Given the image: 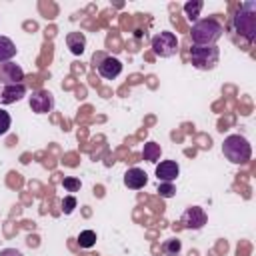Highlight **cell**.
Here are the masks:
<instances>
[{
  "instance_id": "cell-1",
  "label": "cell",
  "mask_w": 256,
  "mask_h": 256,
  "mask_svg": "<svg viewBox=\"0 0 256 256\" xmlns=\"http://www.w3.org/2000/svg\"><path fill=\"white\" fill-rule=\"evenodd\" d=\"M222 34H224V28L214 18L198 20L190 28V38H192L194 46H212L222 38Z\"/></svg>"
},
{
  "instance_id": "cell-2",
  "label": "cell",
  "mask_w": 256,
  "mask_h": 256,
  "mask_svg": "<svg viewBox=\"0 0 256 256\" xmlns=\"http://www.w3.org/2000/svg\"><path fill=\"white\" fill-rule=\"evenodd\" d=\"M234 30L248 42H254L256 38V2L254 0L244 2L238 8L234 16Z\"/></svg>"
},
{
  "instance_id": "cell-3",
  "label": "cell",
  "mask_w": 256,
  "mask_h": 256,
  "mask_svg": "<svg viewBox=\"0 0 256 256\" xmlns=\"http://www.w3.org/2000/svg\"><path fill=\"white\" fill-rule=\"evenodd\" d=\"M222 154L232 162V164H244L250 160L252 156V148L250 142L240 136V134H230L224 138L222 142Z\"/></svg>"
},
{
  "instance_id": "cell-4",
  "label": "cell",
  "mask_w": 256,
  "mask_h": 256,
  "mask_svg": "<svg viewBox=\"0 0 256 256\" xmlns=\"http://www.w3.org/2000/svg\"><path fill=\"white\" fill-rule=\"evenodd\" d=\"M190 60L198 70H212L216 68L220 60V50L216 44L212 46H192L190 48Z\"/></svg>"
},
{
  "instance_id": "cell-5",
  "label": "cell",
  "mask_w": 256,
  "mask_h": 256,
  "mask_svg": "<svg viewBox=\"0 0 256 256\" xmlns=\"http://www.w3.org/2000/svg\"><path fill=\"white\" fill-rule=\"evenodd\" d=\"M152 50H154V54L160 56V58H170V56H174L176 50H178V38H176V34H174V32H168V30L156 34V36L152 38Z\"/></svg>"
},
{
  "instance_id": "cell-6",
  "label": "cell",
  "mask_w": 256,
  "mask_h": 256,
  "mask_svg": "<svg viewBox=\"0 0 256 256\" xmlns=\"http://www.w3.org/2000/svg\"><path fill=\"white\" fill-rule=\"evenodd\" d=\"M30 108L36 114H48L54 108V96L48 90H36L30 96Z\"/></svg>"
},
{
  "instance_id": "cell-7",
  "label": "cell",
  "mask_w": 256,
  "mask_h": 256,
  "mask_svg": "<svg viewBox=\"0 0 256 256\" xmlns=\"http://www.w3.org/2000/svg\"><path fill=\"white\" fill-rule=\"evenodd\" d=\"M206 212L200 208V206H190V208H186L184 210V214H182V218H180V222L184 224V228H188V230H200L204 224H206Z\"/></svg>"
},
{
  "instance_id": "cell-8",
  "label": "cell",
  "mask_w": 256,
  "mask_h": 256,
  "mask_svg": "<svg viewBox=\"0 0 256 256\" xmlns=\"http://www.w3.org/2000/svg\"><path fill=\"white\" fill-rule=\"evenodd\" d=\"M24 80V70L16 62H4L0 64V82L8 84H22Z\"/></svg>"
},
{
  "instance_id": "cell-9",
  "label": "cell",
  "mask_w": 256,
  "mask_h": 256,
  "mask_svg": "<svg viewBox=\"0 0 256 256\" xmlns=\"http://www.w3.org/2000/svg\"><path fill=\"white\" fill-rule=\"evenodd\" d=\"M122 72V62L114 56H104L102 62L98 64V74L106 80H114Z\"/></svg>"
},
{
  "instance_id": "cell-10",
  "label": "cell",
  "mask_w": 256,
  "mask_h": 256,
  "mask_svg": "<svg viewBox=\"0 0 256 256\" xmlns=\"http://www.w3.org/2000/svg\"><path fill=\"white\" fill-rule=\"evenodd\" d=\"M180 174V166L174 160H162L156 166V176L160 182H174Z\"/></svg>"
},
{
  "instance_id": "cell-11",
  "label": "cell",
  "mask_w": 256,
  "mask_h": 256,
  "mask_svg": "<svg viewBox=\"0 0 256 256\" xmlns=\"http://www.w3.org/2000/svg\"><path fill=\"white\" fill-rule=\"evenodd\" d=\"M124 184L130 190H140L148 184V174L142 168H128L124 174Z\"/></svg>"
},
{
  "instance_id": "cell-12",
  "label": "cell",
  "mask_w": 256,
  "mask_h": 256,
  "mask_svg": "<svg viewBox=\"0 0 256 256\" xmlns=\"http://www.w3.org/2000/svg\"><path fill=\"white\" fill-rule=\"evenodd\" d=\"M26 96V86L24 84H8L4 86L2 94H0V102L2 104H12V102H18Z\"/></svg>"
},
{
  "instance_id": "cell-13",
  "label": "cell",
  "mask_w": 256,
  "mask_h": 256,
  "mask_svg": "<svg viewBox=\"0 0 256 256\" xmlns=\"http://www.w3.org/2000/svg\"><path fill=\"white\" fill-rule=\"evenodd\" d=\"M66 46L70 48L72 54L80 56V54L84 52V48H86V38H84V34H82V32H70V34L66 36Z\"/></svg>"
},
{
  "instance_id": "cell-14",
  "label": "cell",
  "mask_w": 256,
  "mask_h": 256,
  "mask_svg": "<svg viewBox=\"0 0 256 256\" xmlns=\"http://www.w3.org/2000/svg\"><path fill=\"white\" fill-rule=\"evenodd\" d=\"M14 56H16V44L10 38L0 36V64L10 62Z\"/></svg>"
},
{
  "instance_id": "cell-15",
  "label": "cell",
  "mask_w": 256,
  "mask_h": 256,
  "mask_svg": "<svg viewBox=\"0 0 256 256\" xmlns=\"http://www.w3.org/2000/svg\"><path fill=\"white\" fill-rule=\"evenodd\" d=\"M142 156H144V160H148V162H156V160L160 158V144H156V142H146V144H144V150H142Z\"/></svg>"
},
{
  "instance_id": "cell-16",
  "label": "cell",
  "mask_w": 256,
  "mask_h": 256,
  "mask_svg": "<svg viewBox=\"0 0 256 256\" xmlns=\"http://www.w3.org/2000/svg\"><path fill=\"white\" fill-rule=\"evenodd\" d=\"M78 244L82 248H92L96 244V232L94 230H82L78 234Z\"/></svg>"
},
{
  "instance_id": "cell-17",
  "label": "cell",
  "mask_w": 256,
  "mask_h": 256,
  "mask_svg": "<svg viewBox=\"0 0 256 256\" xmlns=\"http://www.w3.org/2000/svg\"><path fill=\"white\" fill-rule=\"evenodd\" d=\"M202 2L200 0H194V2H186L184 4V12H186V16L192 20V18H198V14H200V10H202Z\"/></svg>"
},
{
  "instance_id": "cell-18",
  "label": "cell",
  "mask_w": 256,
  "mask_h": 256,
  "mask_svg": "<svg viewBox=\"0 0 256 256\" xmlns=\"http://www.w3.org/2000/svg\"><path fill=\"white\" fill-rule=\"evenodd\" d=\"M158 194H160L162 198H172V196L176 194V188H174L172 182H160V184H158Z\"/></svg>"
},
{
  "instance_id": "cell-19",
  "label": "cell",
  "mask_w": 256,
  "mask_h": 256,
  "mask_svg": "<svg viewBox=\"0 0 256 256\" xmlns=\"http://www.w3.org/2000/svg\"><path fill=\"white\" fill-rule=\"evenodd\" d=\"M162 248H164V252H166V254H170V256H176V254L180 252V248H182V244H180V240H176V238H172V240H166Z\"/></svg>"
},
{
  "instance_id": "cell-20",
  "label": "cell",
  "mask_w": 256,
  "mask_h": 256,
  "mask_svg": "<svg viewBox=\"0 0 256 256\" xmlns=\"http://www.w3.org/2000/svg\"><path fill=\"white\" fill-rule=\"evenodd\" d=\"M10 124H12L10 114H8L6 110H2V108H0V136H2V134H6V132L10 130Z\"/></svg>"
},
{
  "instance_id": "cell-21",
  "label": "cell",
  "mask_w": 256,
  "mask_h": 256,
  "mask_svg": "<svg viewBox=\"0 0 256 256\" xmlns=\"http://www.w3.org/2000/svg\"><path fill=\"white\" fill-rule=\"evenodd\" d=\"M74 208H76V198H74V196H66V198L62 200V212H64V214H72Z\"/></svg>"
},
{
  "instance_id": "cell-22",
  "label": "cell",
  "mask_w": 256,
  "mask_h": 256,
  "mask_svg": "<svg viewBox=\"0 0 256 256\" xmlns=\"http://www.w3.org/2000/svg\"><path fill=\"white\" fill-rule=\"evenodd\" d=\"M62 186H64L68 192H76V190H80V180H78V178H64V180H62Z\"/></svg>"
},
{
  "instance_id": "cell-23",
  "label": "cell",
  "mask_w": 256,
  "mask_h": 256,
  "mask_svg": "<svg viewBox=\"0 0 256 256\" xmlns=\"http://www.w3.org/2000/svg\"><path fill=\"white\" fill-rule=\"evenodd\" d=\"M0 256H24V254L16 248H4V250H0Z\"/></svg>"
}]
</instances>
